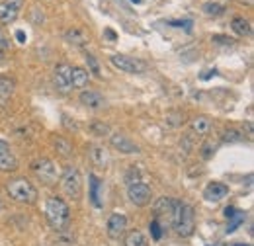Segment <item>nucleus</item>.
Masks as SVG:
<instances>
[{
	"mask_svg": "<svg viewBox=\"0 0 254 246\" xmlns=\"http://www.w3.org/2000/svg\"><path fill=\"white\" fill-rule=\"evenodd\" d=\"M45 217H47V223L51 225V229L63 231L70 221V209L61 197H49L45 203Z\"/></svg>",
	"mask_w": 254,
	"mask_h": 246,
	"instance_id": "1",
	"label": "nucleus"
},
{
	"mask_svg": "<svg viewBox=\"0 0 254 246\" xmlns=\"http://www.w3.org/2000/svg\"><path fill=\"white\" fill-rule=\"evenodd\" d=\"M195 215H193V209L190 205H184L182 201H176L174 199V209H172V225H174V231L180 235V237H190L195 229Z\"/></svg>",
	"mask_w": 254,
	"mask_h": 246,
	"instance_id": "2",
	"label": "nucleus"
},
{
	"mask_svg": "<svg viewBox=\"0 0 254 246\" xmlns=\"http://www.w3.org/2000/svg\"><path fill=\"white\" fill-rule=\"evenodd\" d=\"M6 189H8L10 199H14L16 203H26V205H30V203H35V199H37V189H35L32 182L26 180V178H16V180H12Z\"/></svg>",
	"mask_w": 254,
	"mask_h": 246,
	"instance_id": "3",
	"label": "nucleus"
},
{
	"mask_svg": "<svg viewBox=\"0 0 254 246\" xmlns=\"http://www.w3.org/2000/svg\"><path fill=\"white\" fill-rule=\"evenodd\" d=\"M61 187L70 199H80L82 197V176H80V172L72 166L64 168L63 176H61Z\"/></svg>",
	"mask_w": 254,
	"mask_h": 246,
	"instance_id": "4",
	"label": "nucleus"
},
{
	"mask_svg": "<svg viewBox=\"0 0 254 246\" xmlns=\"http://www.w3.org/2000/svg\"><path fill=\"white\" fill-rule=\"evenodd\" d=\"M32 170L41 184L51 185L57 182V170H55V166H53V162L49 158H37V160H33Z\"/></svg>",
	"mask_w": 254,
	"mask_h": 246,
	"instance_id": "5",
	"label": "nucleus"
},
{
	"mask_svg": "<svg viewBox=\"0 0 254 246\" xmlns=\"http://www.w3.org/2000/svg\"><path fill=\"white\" fill-rule=\"evenodd\" d=\"M151 187L147 184H143L141 180L139 182H133V184H127V197L133 205L137 207H145L151 203Z\"/></svg>",
	"mask_w": 254,
	"mask_h": 246,
	"instance_id": "6",
	"label": "nucleus"
},
{
	"mask_svg": "<svg viewBox=\"0 0 254 246\" xmlns=\"http://www.w3.org/2000/svg\"><path fill=\"white\" fill-rule=\"evenodd\" d=\"M112 64L124 72L129 74H141L147 70V64L141 61V59H135V57H129V55H112Z\"/></svg>",
	"mask_w": 254,
	"mask_h": 246,
	"instance_id": "7",
	"label": "nucleus"
},
{
	"mask_svg": "<svg viewBox=\"0 0 254 246\" xmlns=\"http://www.w3.org/2000/svg\"><path fill=\"white\" fill-rule=\"evenodd\" d=\"M16 166H18V160L12 153L10 145L0 139V172H12L16 170Z\"/></svg>",
	"mask_w": 254,
	"mask_h": 246,
	"instance_id": "8",
	"label": "nucleus"
},
{
	"mask_svg": "<svg viewBox=\"0 0 254 246\" xmlns=\"http://www.w3.org/2000/svg\"><path fill=\"white\" fill-rule=\"evenodd\" d=\"M127 227V217L124 213H112L108 219V225H106V231H108V237L110 239H118L120 235H124Z\"/></svg>",
	"mask_w": 254,
	"mask_h": 246,
	"instance_id": "9",
	"label": "nucleus"
},
{
	"mask_svg": "<svg viewBox=\"0 0 254 246\" xmlns=\"http://www.w3.org/2000/svg\"><path fill=\"white\" fill-rule=\"evenodd\" d=\"M70 68L66 62H61L57 68H55V86L61 90L63 94H66L72 86H70Z\"/></svg>",
	"mask_w": 254,
	"mask_h": 246,
	"instance_id": "10",
	"label": "nucleus"
},
{
	"mask_svg": "<svg viewBox=\"0 0 254 246\" xmlns=\"http://www.w3.org/2000/svg\"><path fill=\"white\" fill-rule=\"evenodd\" d=\"M80 104L86 106L88 110H102L106 106V100L98 90H84L80 94Z\"/></svg>",
	"mask_w": 254,
	"mask_h": 246,
	"instance_id": "11",
	"label": "nucleus"
},
{
	"mask_svg": "<svg viewBox=\"0 0 254 246\" xmlns=\"http://www.w3.org/2000/svg\"><path fill=\"white\" fill-rule=\"evenodd\" d=\"M110 145H112L116 151H120V153H126V154L139 153V147H137L133 141H129L127 137H124V135H112Z\"/></svg>",
	"mask_w": 254,
	"mask_h": 246,
	"instance_id": "12",
	"label": "nucleus"
},
{
	"mask_svg": "<svg viewBox=\"0 0 254 246\" xmlns=\"http://www.w3.org/2000/svg\"><path fill=\"white\" fill-rule=\"evenodd\" d=\"M227 193H229V187L225 184H221V182H211V184H207V187L203 189V197L207 201H219Z\"/></svg>",
	"mask_w": 254,
	"mask_h": 246,
	"instance_id": "13",
	"label": "nucleus"
},
{
	"mask_svg": "<svg viewBox=\"0 0 254 246\" xmlns=\"http://www.w3.org/2000/svg\"><path fill=\"white\" fill-rule=\"evenodd\" d=\"M90 80V72L82 66H72L70 68V86L72 88H84Z\"/></svg>",
	"mask_w": 254,
	"mask_h": 246,
	"instance_id": "14",
	"label": "nucleus"
},
{
	"mask_svg": "<svg viewBox=\"0 0 254 246\" xmlns=\"http://www.w3.org/2000/svg\"><path fill=\"white\" fill-rule=\"evenodd\" d=\"M18 12H20V10H18L16 6L8 4L6 0L0 2V22H2V24H12V22H16Z\"/></svg>",
	"mask_w": 254,
	"mask_h": 246,
	"instance_id": "15",
	"label": "nucleus"
},
{
	"mask_svg": "<svg viewBox=\"0 0 254 246\" xmlns=\"http://www.w3.org/2000/svg\"><path fill=\"white\" fill-rule=\"evenodd\" d=\"M172 209H174V199H170V197H160L153 205V211L157 217H170L172 219Z\"/></svg>",
	"mask_w": 254,
	"mask_h": 246,
	"instance_id": "16",
	"label": "nucleus"
},
{
	"mask_svg": "<svg viewBox=\"0 0 254 246\" xmlns=\"http://www.w3.org/2000/svg\"><path fill=\"white\" fill-rule=\"evenodd\" d=\"M211 120L209 118H205V116H199V118H195L193 122H191V131L195 133V135H207L209 131H211Z\"/></svg>",
	"mask_w": 254,
	"mask_h": 246,
	"instance_id": "17",
	"label": "nucleus"
},
{
	"mask_svg": "<svg viewBox=\"0 0 254 246\" xmlns=\"http://www.w3.org/2000/svg\"><path fill=\"white\" fill-rule=\"evenodd\" d=\"M16 88V82L12 76H0V102H6Z\"/></svg>",
	"mask_w": 254,
	"mask_h": 246,
	"instance_id": "18",
	"label": "nucleus"
},
{
	"mask_svg": "<svg viewBox=\"0 0 254 246\" xmlns=\"http://www.w3.org/2000/svg\"><path fill=\"white\" fill-rule=\"evenodd\" d=\"M100 187H102V180L96 178L94 174H92V176H90V201H92L94 207H102V199L98 197Z\"/></svg>",
	"mask_w": 254,
	"mask_h": 246,
	"instance_id": "19",
	"label": "nucleus"
},
{
	"mask_svg": "<svg viewBox=\"0 0 254 246\" xmlns=\"http://www.w3.org/2000/svg\"><path fill=\"white\" fill-rule=\"evenodd\" d=\"M66 39H68L70 43L78 45V47L88 45V35H86L82 30H68V31H66Z\"/></svg>",
	"mask_w": 254,
	"mask_h": 246,
	"instance_id": "20",
	"label": "nucleus"
},
{
	"mask_svg": "<svg viewBox=\"0 0 254 246\" xmlns=\"http://www.w3.org/2000/svg\"><path fill=\"white\" fill-rule=\"evenodd\" d=\"M53 147L57 149V153L64 156V158H68L70 154H72V145H70V141H66L64 137H55L53 139Z\"/></svg>",
	"mask_w": 254,
	"mask_h": 246,
	"instance_id": "21",
	"label": "nucleus"
},
{
	"mask_svg": "<svg viewBox=\"0 0 254 246\" xmlns=\"http://www.w3.org/2000/svg\"><path fill=\"white\" fill-rule=\"evenodd\" d=\"M231 28H233V31H235L237 35H251V24H249L245 18H241V16L233 18Z\"/></svg>",
	"mask_w": 254,
	"mask_h": 246,
	"instance_id": "22",
	"label": "nucleus"
},
{
	"mask_svg": "<svg viewBox=\"0 0 254 246\" xmlns=\"http://www.w3.org/2000/svg\"><path fill=\"white\" fill-rule=\"evenodd\" d=\"M92 162H94L96 166H106V162H108V153L102 149V147H92Z\"/></svg>",
	"mask_w": 254,
	"mask_h": 246,
	"instance_id": "23",
	"label": "nucleus"
},
{
	"mask_svg": "<svg viewBox=\"0 0 254 246\" xmlns=\"http://www.w3.org/2000/svg\"><path fill=\"white\" fill-rule=\"evenodd\" d=\"M145 245V235L141 231H131L126 237V246H143Z\"/></svg>",
	"mask_w": 254,
	"mask_h": 246,
	"instance_id": "24",
	"label": "nucleus"
},
{
	"mask_svg": "<svg viewBox=\"0 0 254 246\" xmlns=\"http://www.w3.org/2000/svg\"><path fill=\"white\" fill-rule=\"evenodd\" d=\"M203 12L209 14V16H221L223 12H225V6L217 4V2H205L203 4Z\"/></svg>",
	"mask_w": 254,
	"mask_h": 246,
	"instance_id": "25",
	"label": "nucleus"
},
{
	"mask_svg": "<svg viewBox=\"0 0 254 246\" xmlns=\"http://www.w3.org/2000/svg\"><path fill=\"white\" fill-rule=\"evenodd\" d=\"M229 219H231V223H229V227H227V233H233L239 225H243V223H245V213L235 211V215H231Z\"/></svg>",
	"mask_w": 254,
	"mask_h": 246,
	"instance_id": "26",
	"label": "nucleus"
},
{
	"mask_svg": "<svg viewBox=\"0 0 254 246\" xmlns=\"http://www.w3.org/2000/svg\"><path fill=\"white\" fill-rule=\"evenodd\" d=\"M223 141H227V143H239V141H243V135L237 129H227V131H223Z\"/></svg>",
	"mask_w": 254,
	"mask_h": 246,
	"instance_id": "27",
	"label": "nucleus"
},
{
	"mask_svg": "<svg viewBox=\"0 0 254 246\" xmlns=\"http://www.w3.org/2000/svg\"><path fill=\"white\" fill-rule=\"evenodd\" d=\"M149 229H151V237H153L155 241H160V237L164 235V231H162V225H160L159 219H153L151 225H149Z\"/></svg>",
	"mask_w": 254,
	"mask_h": 246,
	"instance_id": "28",
	"label": "nucleus"
},
{
	"mask_svg": "<svg viewBox=\"0 0 254 246\" xmlns=\"http://www.w3.org/2000/svg\"><path fill=\"white\" fill-rule=\"evenodd\" d=\"M90 127H92V131H94L98 137H104V135H108V133H110V127H108L104 122H94Z\"/></svg>",
	"mask_w": 254,
	"mask_h": 246,
	"instance_id": "29",
	"label": "nucleus"
},
{
	"mask_svg": "<svg viewBox=\"0 0 254 246\" xmlns=\"http://www.w3.org/2000/svg\"><path fill=\"white\" fill-rule=\"evenodd\" d=\"M215 153V145L213 143H205L203 145V149H201V156H203V160H209L211 156Z\"/></svg>",
	"mask_w": 254,
	"mask_h": 246,
	"instance_id": "30",
	"label": "nucleus"
},
{
	"mask_svg": "<svg viewBox=\"0 0 254 246\" xmlns=\"http://www.w3.org/2000/svg\"><path fill=\"white\" fill-rule=\"evenodd\" d=\"M139 180H141V174L137 172V168H129V172L126 174L127 184H133V182H139Z\"/></svg>",
	"mask_w": 254,
	"mask_h": 246,
	"instance_id": "31",
	"label": "nucleus"
},
{
	"mask_svg": "<svg viewBox=\"0 0 254 246\" xmlns=\"http://www.w3.org/2000/svg\"><path fill=\"white\" fill-rule=\"evenodd\" d=\"M86 62H88V66L92 68V72H94L96 76H100V64H98V61H96V57H92V55L86 53Z\"/></svg>",
	"mask_w": 254,
	"mask_h": 246,
	"instance_id": "32",
	"label": "nucleus"
},
{
	"mask_svg": "<svg viewBox=\"0 0 254 246\" xmlns=\"http://www.w3.org/2000/svg\"><path fill=\"white\" fill-rule=\"evenodd\" d=\"M32 22L33 24H43V12H39V8L32 10Z\"/></svg>",
	"mask_w": 254,
	"mask_h": 246,
	"instance_id": "33",
	"label": "nucleus"
},
{
	"mask_svg": "<svg viewBox=\"0 0 254 246\" xmlns=\"http://www.w3.org/2000/svg\"><path fill=\"white\" fill-rule=\"evenodd\" d=\"M213 41H215V43H223V45H233V43H235V39H231V37H219V35L213 37Z\"/></svg>",
	"mask_w": 254,
	"mask_h": 246,
	"instance_id": "34",
	"label": "nucleus"
},
{
	"mask_svg": "<svg viewBox=\"0 0 254 246\" xmlns=\"http://www.w3.org/2000/svg\"><path fill=\"white\" fill-rule=\"evenodd\" d=\"M10 45H8V39H6V35H4V31L0 30V51H6Z\"/></svg>",
	"mask_w": 254,
	"mask_h": 246,
	"instance_id": "35",
	"label": "nucleus"
},
{
	"mask_svg": "<svg viewBox=\"0 0 254 246\" xmlns=\"http://www.w3.org/2000/svg\"><path fill=\"white\" fill-rule=\"evenodd\" d=\"M6 2H8V4H12V6H16L18 10L24 6V0H6Z\"/></svg>",
	"mask_w": 254,
	"mask_h": 246,
	"instance_id": "36",
	"label": "nucleus"
},
{
	"mask_svg": "<svg viewBox=\"0 0 254 246\" xmlns=\"http://www.w3.org/2000/svg\"><path fill=\"white\" fill-rule=\"evenodd\" d=\"M16 37H18V41H20V43H24V41H26V35H24L22 31H18V33H16Z\"/></svg>",
	"mask_w": 254,
	"mask_h": 246,
	"instance_id": "37",
	"label": "nucleus"
},
{
	"mask_svg": "<svg viewBox=\"0 0 254 246\" xmlns=\"http://www.w3.org/2000/svg\"><path fill=\"white\" fill-rule=\"evenodd\" d=\"M225 215H227V219L231 215H235V209H233V207H227V209H225Z\"/></svg>",
	"mask_w": 254,
	"mask_h": 246,
	"instance_id": "38",
	"label": "nucleus"
},
{
	"mask_svg": "<svg viewBox=\"0 0 254 246\" xmlns=\"http://www.w3.org/2000/svg\"><path fill=\"white\" fill-rule=\"evenodd\" d=\"M106 35H108L110 39H116V35H114V31L112 30H106Z\"/></svg>",
	"mask_w": 254,
	"mask_h": 246,
	"instance_id": "39",
	"label": "nucleus"
},
{
	"mask_svg": "<svg viewBox=\"0 0 254 246\" xmlns=\"http://www.w3.org/2000/svg\"><path fill=\"white\" fill-rule=\"evenodd\" d=\"M233 246H251V245H233Z\"/></svg>",
	"mask_w": 254,
	"mask_h": 246,
	"instance_id": "40",
	"label": "nucleus"
},
{
	"mask_svg": "<svg viewBox=\"0 0 254 246\" xmlns=\"http://www.w3.org/2000/svg\"><path fill=\"white\" fill-rule=\"evenodd\" d=\"M131 2H141V0H131Z\"/></svg>",
	"mask_w": 254,
	"mask_h": 246,
	"instance_id": "41",
	"label": "nucleus"
},
{
	"mask_svg": "<svg viewBox=\"0 0 254 246\" xmlns=\"http://www.w3.org/2000/svg\"><path fill=\"white\" fill-rule=\"evenodd\" d=\"M0 209H2V201H0Z\"/></svg>",
	"mask_w": 254,
	"mask_h": 246,
	"instance_id": "42",
	"label": "nucleus"
}]
</instances>
